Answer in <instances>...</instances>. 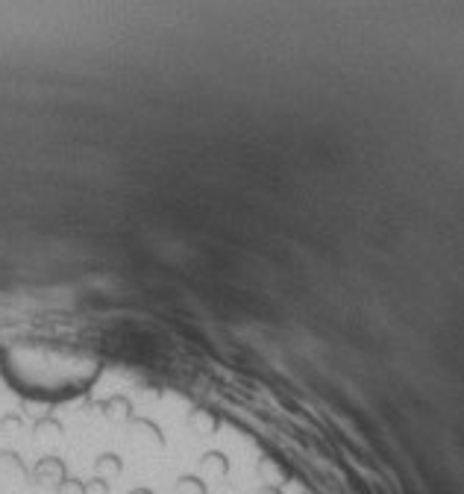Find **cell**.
Instances as JSON below:
<instances>
[{"mask_svg": "<svg viewBox=\"0 0 464 494\" xmlns=\"http://www.w3.org/2000/svg\"><path fill=\"white\" fill-rule=\"evenodd\" d=\"M127 494H156L153 489H147V486H135V489H130Z\"/></svg>", "mask_w": 464, "mask_h": 494, "instance_id": "6da1fadb", "label": "cell"}]
</instances>
